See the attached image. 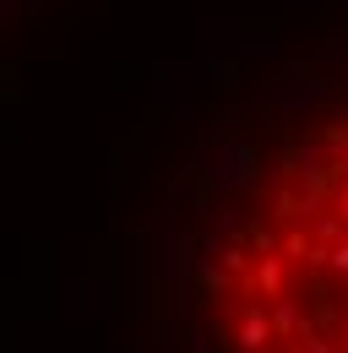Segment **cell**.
Instances as JSON below:
<instances>
[{
  "mask_svg": "<svg viewBox=\"0 0 348 353\" xmlns=\"http://www.w3.org/2000/svg\"><path fill=\"white\" fill-rule=\"evenodd\" d=\"M202 305L218 353H348V103L304 120L245 185Z\"/></svg>",
  "mask_w": 348,
  "mask_h": 353,
  "instance_id": "obj_1",
  "label": "cell"
}]
</instances>
